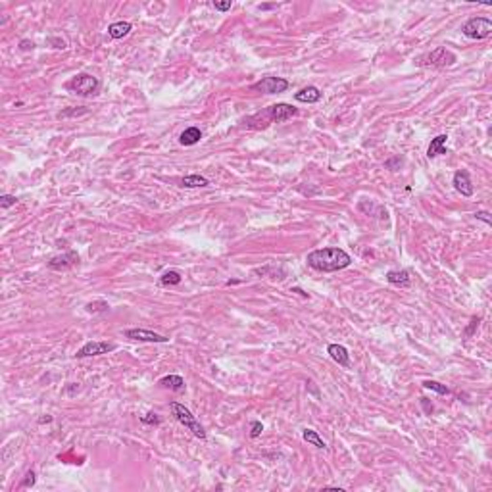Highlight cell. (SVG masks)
I'll return each mask as SVG.
<instances>
[{
  "mask_svg": "<svg viewBox=\"0 0 492 492\" xmlns=\"http://www.w3.org/2000/svg\"><path fill=\"white\" fill-rule=\"evenodd\" d=\"M50 42H54L56 48H62V50L65 48V42H64V40H60V39H50Z\"/></svg>",
  "mask_w": 492,
  "mask_h": 492,
  "instance_id": "cell-33",
  "label": "cell"
},
{
  "mask_svg": "<svg viewBox=\"0 0 492 492\" xmlns=\"http://www.w3.org/2000/svg\"><path fill=\"white\" fill-rule=\"evenodd\" d=\"M296 114H298V108H294L290 104L279 102L270 106V108H265L263 111L256 114L252 118H248L246 119V125L252 129H265L270 123H283V121L290 119Z\"/></svg>",
  "mask_w": 492,
  "mask_h": 492,
  "instance_id": "cell-2",
  "label": "cell"
},
{
  "mask_svg": "<svg viewBox=\"0 0 492 492\" xmlns=\"http://www.w3.org/2000/svg\"><path fill=\"white\" fill-rule=\"evenodd\" d=\"M16 202L17 198L12 196V194H2V196H0V208H2V210H8V208L16 206Z\"/></svg>",
  "mask_w": 492,
  "mask_h": 492,
  "instance_id": "cell-23",
  "label": "cell"
},
{
  "mask_svg": "<svg viewBox=\"0 0 492 492\" xmlns=\"http://www.w3.org/2000/svg\"><path fill=\"white\" fill-rule=\"evenodd\" d=\"M294 98H296L298 102H304V104H316L321 100V91H319L318 87L310 85V87L300 88V91L294 95Z\"/></svg>",
  "mask_w": 492,
  "mask_h": 492,
  "instance_id": "cell-12",
  "label": "cell"
},
{
  "mask_svg": "<svg viewBox=\"0 0 492 492\" xmlns=\"http://www.w3.org/2000/svg\"><path fill=\"white\" fill-rule=\"evenodd\" d=\"M306 262L311 270L321 271V273H333V271L348 267L352 263V258L339 246H331V248H319V250L310 252L306 256Z\"/></svg>",
  "mask_w": 492,
  "mask_h": 492,
  "instance_id": "cell-1",
  "label": "cell"
},
{
  "mask_svg": "<svg viewBox=\"0 0 492 492\" xmlns=\"http://www.w3.org/2000/svg\"><path fill=\"white\" fill-rule=\"evenodd\" d=\"M260 10H270V8H277V4H260L258 6Z\"/></svg>",
  "mask_w": 492,
  "mask_h": 492,
  "instance_id": "cell-35",
  "label": "cell"
},
{
  "mask_svg": "<svg viewBox=\"0 0 492 492\" xmlns=\"http://www.w3.org/2000/svg\"><path fill=\"white\" fill-rule=\"evenodd\" d=\"M125 339L129 341H141V342H167L169 339L164 334H158L154 331H146V329H127L123 333Z\"/></svg>",
  "mask_w": 492,
  "mask_h": 492,
  "instance_id": "cell-9",
  "label": "cell"
},
{
  "mask_svg": "<svg viewBox=\"0 0 492 492\" xmlns=\"http://www.w3.org/2000/svg\"><path fill=\"white\" fill-rule=\"evenodd\" d=\"M48 421H52V417H50V415H48V417H42V419H40V423H48Z\"/></svg>",
  "mask_w": 492,
  "mask_h": 492,
  "instance_id": "cell-36",
  "label": "cell"
},
{
  "mask_svg": "<svg viewBox=\"0 0 492 492\" xmlns=\"http://www.w3.org/2000/svg\"><path fill=\"white\" fill-rule=\"evenodd\" d=\"M118 348L114 342H106V341H88L87 344H83L75 357H93V356H100V354H108V352H114Z\"/></svg>",
  "mask_w": 492,
  "mask_h": 492,
  "instance_id": "cell-8",
  "label": "cell"
},
{
  "mask_svg": "<svg viewBox=\"0 0 492 492\" xmlns=\"http://www.w3.org/2000/svg\"><path fill=\"white\" fill-rule=\"evenodd\" d=\"M461 33H463L467 39L483 40L486 39V37H490L492 21L488 17H471V19H467V21L463 24Z\"/></svg>",
  "mask_w": 492,
  "mask_h": 492,
  "instance_id": "cell-6",
  "label": "cell"
},
{
  "mask_svg": "<svg viewBox=\"0 0 492 492\" xmlns=\"http://www.w3.org/2000/svg\"><path fill=\"white\" fill-rule=\"evenodd\" d=\"M200 139H202V131H200L198 127H189L181 133L179 143H181L183 146H194L196 143H200Z\"/></svg>",
  "mask_w": 492,
  "mask_h": 492,
  "instance_id": "cell-17",
  "label": "cell"
},
{
  "mask_svg": "<svg viewBox=\"0 0 492 492\" xmlns=\"http://www.w3.org/2000/svg\"><path fill=\"white\" fill-rule=\"evenodd\" d=\"M446 141H448V137H446V135L435 137V139L431 141V144H429V148H427V158L433 160V158H437V156H442V154H446Z\"/></svg>",
  "mask_w": 492,
  "mask_h": 492,
  "instance_id": "cell-14",
  "label": "cell"
},
{
  "mask_svg": "<svg viewBox=\"0 0 492 492\" xmlns=\"http://www.w3.org/2000/svg\"><path fill=\"white\" fill-rule=\"evenodd\" d=\"M262 431H263V425L260 421H252V423H250V438H258L262 435Z\"/></svg>",
  "mask_w": 492,
  "mask_h": 492,
  "instance_id": "cell-26",
  "label": "cell"
},
{
  "mask_svg": "<svg viewBox=\"0 0 492 492\" xmlns=\"http://www.w3.org/2000/svg\"><path fill=\"white\" fill-rule=\"evenodd\" d=\"M327 352H329V356L333 357L339 365H342V367H348L350 365V354L342 344H329V346H327Z\"/></svg>",
  "mask_w": 492,
  "mask_h": 492,
  "instance_id": "cell-13",
  "label": "cell"
},
{
  "mask_svg": "<svg viewBox=\"0 0 492 492\" xmlns=\"http://www.w3.org/2000/svg\"><path fill=\"white\" fill-rule=\"evenodd\" d=\"M302 438H304L306 442L314 444L316 448H323V450L327 448V444L323 442V438L319 437V435L316 433V431H314V429H304V431H302Z\"/></svg>",
  "mask_w": 492,
  "mask_h": 492,
  "instance_id": "cell-20",
  "label": "cell"
},
{
  "mask_svg": "<svg viewBox=\"0 0 492 492\" xmlns=\"http://www.w3.org/2000/svg\"><path fill=\"white\" fill-rule=\"evenodd\" d=\"M231 6H233L231 0H227V2H217V0H215L214 2V8L219 10V12H227V10H231Z\"/></svg>",
  "mask_w": 492,
  "mask_h": 492,
  "instance_id": "cell-30",
  "label": "cell"
},
{
  "mask_svg": "<svg viewBox=\"0 0 492 492\" xmlns=\"http://www.w3.org/2000/svg\"><path fill=\"white\" fill-rule=\"evenodd\" d=\"M396 164H402V160L398 158V156H396V158L389 160V162H387V164H385V166L389 167V169H394V166H396Z\"/></svg>",
  "mask_w": 492,
  "mask_h": 492,
  "instance_id": "cell-32",
  "label": "cell"
},
{
  "mask_svg": "<svg viewBox=\"0 0 492 492\" xmlns=\"http://www.w3.org/2000/svg\"><path fill=\"white\" fill-rule=\"evenodd\" d=\"M421 406H423V410H425V413H433V404H429V400L427 398H421Z\"/></svg>",
  "mask_w": 492,
  "mask_h": 492,
  "instance_id": "cell-31",
  "label": "cell"
},
{
  "mask_svg": "<svg viewBox=\"0 0 492 492\" xmlns=\"http://www.w3.org/2000/svg\"><path fill=\"white\" fill-rule=\"evenodd\" d=\"M181 273L179 271H166L162 277H160V285L162 286H173V285H179L181 283Z\"/></svg>",
  "mask_w": 492,
  "mask_h": 492,
  "instance_id": "cell-21",
  "label": "cell"
},
{
  "mask_svg": "<svg viewBox=\"0 0 492 492\" xmlns=\"http://www.w3.org/2000/svg\"><path fill=\"white\" fill-rule=\"evenodd\" d=\"M288 81L283 79V77H273V75H267V77H262V79L254 83L252 88L258 91V93H263V95H277V93H285L288 91Z\"/></svg>",
  "mask_w": 492,
  "mask_h": 492,
  "instance_id": "cell-7",
  "label": "cell"
},
{
  "mask_svg": "<svg viewBox=\"0 0 492 492\" xmlns=\"http://www.w3.org/2000/svg\"><path fill=\"white\" fill-rule=\"evenodd\" d=\"M158 385L164 387V389L173 390V392H183V390H185V379H183L181 375H166V377L160 379Z\"/></svg>",
  "mask_w": 492,
  "mask_h": 492,
  "instance_id": "cell-15",
  "label": "cell"
},
{
  "mask_svg": "<svg viewBox=\"0 0 492 492\" xmlns=\"http://www.w3.org/2000/svg\"><path fill=\"white\" fill-rule=\"evenodd\" d=\"M35 484V471H27L25 473V479L21 481V488H29Z\"/></svg>",
  "mask_w": 492,
  "mask_h": 492,
  "instance_id": "cell-27",
  "label": "cell"
},
{
  "mask_svg": "<svg viewBox=\"0 0 492 492\" xmlns=\"http://www.w3.org/2000/svg\"><path fill=\"white\" fill-rule=\"evenodd\" d=\"M423 387L427 390L437 392V394H442V396H448V394H450V389H448L446 385H440V383L437 381H423Z\"/></svg>",
  "mask_w": 492,
  "mask_h": 492,
  "instance_id": "cell-22",
  "label": "cell"
},
{
  "mask_svg": "<svg viewBox=\"0 0 492 492\" xmlns=\"http://www.w3.org/2000/svg\"><path fill=\"white\" fill-rule=\"evenodd\" d=\"M21 48H24V50H29V48H33V42H29V40H21Z\"/></svg>",
  "mask_w": 492,
  "mask_h": 492,
  "instance_id": "cell-34",
  "label": "cell"
},
{
  "mask_svg": "<svg viewBox=\"0 0 492 492\" xmlns=\"http://www.w3.org/2000/svg\"><path fill=\"white\" fill-rule=\"evenodd\" d=\"M475 217H477V219H481V221H484V223H486V225H492V217H490V214H488V212H484V210H481V212H477Z\"/></svg>",
  "mask_w": 492,
  "mask_h": 492,
  "instance_id": "cell-29",
  "label": "cell"
},
{
  "mask_svg": "<svg viewBox=\"0 0 492 492\" xmlns=\"http://www.w3.org/2000/svg\"><path fill=\"white\" fill-rule=\"evenodd\" d=\"M210 181L202 175H187L181 179V187L185 189H200V187H208Z\"/></svg>",
  "mask_w": 492,
  "mask_h": 492,
  "instance_id": "cell-19",
  "label": "cell"
},
{
  "mask_svg": "<svg viewBox=\"0 0 492 492\" xmlns=\"http://www.w3.org/2000/svg\"><path fill=\"white\" fill-rule=\"evenodd\" d=\"M65 88L79 96H95L96 93H98V88H100V81L96 79L95 75L79 73V75H75L72 81L65 83Z\"/></svg>",
  "mask_w": 492,
  "mask_h": 492,
  "instance_id": "cell-5",
  "label": "cell"
},
{
  "mask_svg": "<svg viewBox=\"0 0 492 492\" xmlns=\"http://www.w3.org/2000/svg\"><path fill=\"white\" fill-rule=\"evenodd\" d=\"M456 54L450 52L446 47H438L433 52L421 54L415 58V65L419 68H448V65L456 64Z\"/></svg>",
  "mask_w": 492,
  "mask_h": 492,
  "instance_id": "cell-3",
  "label": "cell"
},
{
  "mask_svg": "<svg viewBox=\"0 0 492 492\" xmlns=\"http://www.w3.org/2000/svg\"><path fill=\"white\" fill-rule=\"evenodd\" d=\"M169 410H171V413H173L175 419L179 421L183 427L189 429L194 437L202 438V440L206 438V431H204V427L200 425V421L196 419L194 415H192L189 408H185V406L179 404V402H171V404H169Z\"/></svg>",
  "mask_w": 492,
  "mask_h": 492,
  "instance_id": "cell-4",
  "label": "cell"
},
{
  "mask_svg": "<svg viewBox=\"0 0 492 492\" xmlns=\"http://www.w3.org/2000/svg\"><path fill=\"white\" fill-rule=\"evenodd\" d=\"M141 423H144V425H158L160 423V417L158 413H146V415H141Z\"/></svg>",
  "mask_w": 492,
  "mask_h": 492,
  "instance_id": "cell-25",
  "label": "cell"
},
{
  "mask_svg": "<svg viewBox=\"0 0 492 492\" xmlns=\"http://www.w3.org/2000/svg\"><path fill=\"white\" fill-rule=\"evenodd\" d=\"M479 323H481V318H473V319H471L469 327L465 329V337H467V339H469V337H471L473 333H475V329L479 327Z\"/></svg>",
  "mask_w": 492,
  "mask_h": 492,
  "instance_id": "cell-28",
  "label": "cell"
},
{
  "mask_svg": "<svg viewBox=\"0 0 492 492\" xmlns=\"http://www.w3.org/2000/svg\"><path fill=\"white\" fill-rule=\"evenodd\" d=\"M108 304L104 300H98V302H91V304H87V311H108Z\"/></svg>",
  "mask_w": 492,
  "mask_h": 492,
  "instance_id": "cell-24",
  "label": "cell"
},
{
  "mask_svg": "<svg viewBox=\"0 0 492 492\" xmlns=\"http://www.w3.org/2000/svg\"><path fill=\"white\" fill-rule=\"evenodd\" d=\"M131 29H133V25L129 21H116V24L108 25V35L111 39H123L125 35L131 33Z\"/></svg>",
  "mask_w": 492,
  "mask_h": 492,
  "instance_id": "cell-18",
  "label": "cell"
},
{
  "mask_svg": "<svg viewBox=\"0 0 492 492\" xmlns=\"http://www.w3.org/2000/svg\"><path fill=\"white\" fill-rule=\"evenodd\" d=\"M387 281H389L390 285L394 286H402V288H406V286L412 285V279H410V273L406 270H400V271H389L387 273Z\"/></svg>",
  "mask_w": 492,
  "mask_h": 492,
  "instance_id": "cell-16",
  "label": "cell"
},
{
  "mask_svg": "<svg viewBox=\"0 0 492 492\" xmlns=\"http://www.w3.org/2000/svg\"><path fill=\"white\" fill-rule=\"evenodd\" d=\"M75 263H79V256H77V252L72 250V252H65L62 256H54L48 262V267L50 270H68V267H72Z\"/></svg>",
  "mask_w": 492,
  "mask_h": 492,
  "instance_id": "cell-11",
  "label": "cell"
},
{
  "mask_svg": "<svg viewBox=\"0 0 492 492\" xmlns=\"http://www.w3.org/2000/svg\"><path fill=\"white\" fill-rule=\"evenodd\" d=\"M452 185L461 196H473V192H475L473 183H471V177H469V173L465 169H458V171L454 173Z\"/></svg>",
  "mask_w": 492,
  "mask_h": 492,
  "instance_id": "cell-10",
  "label": "cell"
}]
</instances>
